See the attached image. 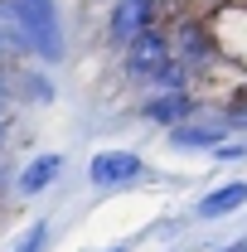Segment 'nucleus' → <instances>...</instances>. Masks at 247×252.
Instances as JSON below:
<instances>
[{
    "label": "nucleus",
    "instance_id": "4",
    "mask_svg": "<svg viewBox=\"0 0 247 252\" xmlns=\"http://www.w3.org/2000/svg\"><path fill=\"white\" fill-rule=\"evenodd\" d=\"M146 180V160L136 151H97L88 160V185L93 189H131Z\"/></svg>",
    "mask_w": 247,
    "mask_h": 252
},
{
    "label": "nucleus",
    "instance_id": "10",
    "mask_svg": "<svg viewBox=\"0 0 247 252\" xmlns=\"http://www.w3.org/2000/svg\"><path fill=\"white\" fill-rule=\"evenodd\" d=\"M10 93H25V102H54V83H49V73L10 68Z\"/></svg>",
    "mask_w": 247,
    "mask_h": 252
},
{
    "label": "nucleus",
    "instance_id": "13",
    "mask_svg": "<svg viewBox=\"0 0 247 252\" xmlns=\"http://www.w3.org/2000/svg\"><path fill=\"white\" fill-rule=\"evenodd\" d=\"M214 160H247V136H243V141L228 136L223 146H214Z\"/></svg>",
    "mask_w": 247,
    "mask_h": 252
},
{
    "label": "nucleus",
    "instance_id": "5",
    "mask_svg": "<svg viewBox=\"0 0 247 252\" xmlns=\"http://www.w3.org/2000/svg\"><path fill=\"white\" fill-rule=\"evenodd\" d=\"M209 30H214L218 59L233 63V68H247V0L214 10V15H209Z\"/></svg>",
    "mask_w": 247,
    "mask_h": 252
},
{
    "label": "nucleus",
    "instance_id": "14",
    "mask_svg": "<svg viewBox=\"0 0 247 252\" xmlns=\"http://www.w3.org/2000/svg\"><path fill=\"white\" fill-rule=\"evenodd\" d=\"M223 5H238V0H185V10H199V15H214Z\"/></svg>",
    "mask_w": 247,
    "mask_h": 252
},
{
    "label": "nucleus",
    "instance_id": "1",
    "mask_svg": "<svg viewBox=\"0 0 247 252\" xmlns=\"http://www.w3.org/2000/svg\"><path fill=\"white\" fill-rule=\"evenodd\" d=\"M5 15H10L15 30L25 34L30 59L63 63V54H68V34H63V20H59V0H5Z\"/></svg>",
    "mask_w": 247,
    "mask_h": 252
},
{
    "label": "nucleus",
    "instance_id": "15",
    "mask_svg": "<svg viewBox=\"0 0 247 252\" xmlns=\"http://www.w3.org/2000/svg\"><path fill=\"white\" fill-rule=\"evenodd\" d=\"M0 97L10 102V68H0Z\"/></svg>",
    "mask_w": 247,
    "mask_h": 252
},
{
    "label": "nucleus",
    "instance_id": "19",
    "mask_svg": "<svg viewBox=\"0 0 247 252\" xmlns=\"http://www.w3.org/2000/svg\"><path fill=\"white\" fill-rule=\"evenodd\" d=\"M0 117H5V97H0Z\"/></svg>",
    "mask_w": 247,
    "mask_h": 252
},
{
    "label": "nucleus",
    "instance_id": "9",
    "mask_svg": "<svg viewBox=\"0 0 247 252\" xmlns=\"http://www.w3.org/2000/svg\"><path fill=\"white\" fill-rule=\"evenodd\" d=\"M243 204H247V180H228V185L209 189L194 214H199V219H228V214H238Z\"/></svg>",
    "mask_w": 247,
    "mask_h": 252
},
{
    "label": "nucleus",
    "instance_id": "3",
    "mask_svg": "<svg viewBox=\"0 0 247 252\" xmlns=\"http://www.w3.org/2000/svg\"><path fill=\"white\" fill-rule=\"evenodd\" d=\"M165 10H170L165 0H112V10H107V44L122 54L136 34L165 25Z\"/></svg>",
    "mask_w": 247,
    "mask_h": 252
},
{
    "label": "nucleus",
    "instance_id": "6",
    "mask_svg": "<svg viewBox=\"0 0 247 252\" xmlns=\"http://www.w3.org/2000/svg\"><path fill=\"white\" fill-rule=\"evenodd\" d=\"M165 136H170L175 151H214V146H223L233 131H228V122H223V112H209V117H204V107H199L189 122L170 126Z\"/></svg>",
    "mask_w": 247,
    "mask_h": 252
},
{
    "label": "nucleus",
    "instance_id": "18",
    "mask_svg": "<svg viewBox=\"0 0 247 252\" xmlns=\"http://www.w3.org/2000/svg\"><path fill=\"white\" fill-rule=\"evenodd\" d=\"M0 20H5V0H0Z\"/></svg>",
    "mask_w": 247,
    "mask_h": 252
},
{
    "label": "nucleus",
    "instance_id": "2",
    "mask_svg": "<svg viewBox=\"0 0 247 252\" xmlns=\"http://www.w3.org/2000/svg\"><path fill=\"white\" fill-rule=\"evenodd\" d=\"M170 59H175V49H170V30L155 25V30L136 34V39L122 49V78H126V83H136V88H146Z\"/></svg>",
    "mask_w": 247,
    "mask_h": 252
},
{
    "label": "nucleus",
    "instance_id": "7",
    "mask_svg": "<svg viewBox=\"0 0 247 252\" xmlns=\"http://www.w3.org/2000/svg\"><path fill=\"white\" fill-rule=\"evenodd\" d=\"M194 112H199V97L194 93H146V102H141V122L160 126V131L189 122Z\"/></svg>",
    "mask_w": 247,
    "mask_h": 252
},
{
    "label": "nucleus",
    "instance_id": "17",
    "mask_svg": "<svg viewBox=\"0 0 247 252\" xmlns=\"http://www.w3.org/2000/svg\"><path fill=\"white\" fill-rule=\"evenodd\" d=\"M5 131H10V126H5V117H0V146H5Z\"/></svg>",
    "mask_w": 247,
    "mask_h": 252
},
{
    "label": "nucleus",
    "instance_id": "16",
    "mask_svg": "<svg viewBox=\"0 0 247 252\" xmlns=\"http://www.w3.org/2000/svg\"><path fill=\"white\" fill-rule=\"evenodd\" d=\"M218 252H247V243H228V248H218Z\"/></svg>",
    "mask_w": 247,
    "mask_h": 252
},
{
    "label": "nucleus",
    "instance_id": "12",
    "mask_svg": "<svg viewBox=\"0 0 247 252\" xmlns=\"http://www.w3.org/2000/svg\"><path fill=\"white\" fill-rule=\"evenodd\" d=\"M44 248H49V219H34L30 228L15 238V248H10V252H44Z\"/></svg>",
    "mask_w": 247,
    "mask_h": 252
},
{
    "label": "nucleus",
    "instance_id": "11",
    "mask_svg": "<svg viewBox=\"0 0 247 252\" xmlns=\"http://www.w3.org/2000/svg\"><path fill=\"white\" fill-rule=\"evenodd\" d=\"M218 112H223V122H228L233 136H247V93H233Z\"/></svg>",
    "mask_w": 247,
    "mask_h": 252
},
{
    "label": "nucleus",
    "instance_id": "8",
    "mask_svg": "<svg viewBox=\"0 0 247 252\" xmlns=\"http://www.w3.org/2000/svg\"><path fill=\"white\" fill-rule=\"evenodd\" d=\"M59 175H63V156L59 151H44V156H34L30 165L15 175V194H20V199H34V194H44V189L54 185Z\"/></svg>",
    "mask_w": 247,
    "mask_h": 252
}]
</instances>
